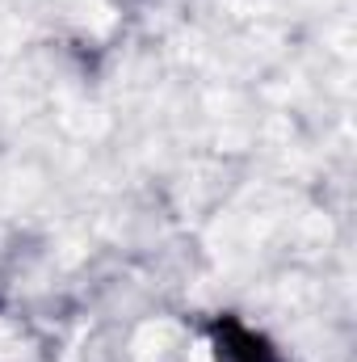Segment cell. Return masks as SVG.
<instances>
[{
    "instance_id": "6da1fadb",
    "label": "cell",
    "mask_w": 357,
    "mask_h": 362,
    "mask_svg": "<svg viewBox=\"0 0 357 362\" xmlns=\"http://www.w3.org/2000/svg\"><path fill=\"white\" fill-rule=\"evenodd\" d=\"M210 358L214 362H286L282 350L269 341L265 333H257L240 316H214L210 320Z\"/></svg>"
}]
</instances>
